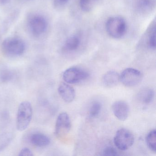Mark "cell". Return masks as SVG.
Returning <instances> with one entry per match:
<instances>
[{
	"label": "cell",
	"mask_w": 156,
	"mask_h": 156,
	"mask_svg": "<svg viewBox=\"0 0 156 156\" xmlns=\"http://www.w3.org/2000/svg\"><path fill=\"white\" fill-rule=\"evenodd\" d=\"M80 44V39L78 36L73 35L67 38L65 43V48L68 51L77 50Z\"/></svg>",
	"instance_id": "cell-15"
},
{
	"label": "cell",
	"mask_w": 156,
	"mask_h": 156,
	"mask_svg": "<svg viewBox=\"0 0 156 156\" xmlns=\"http://www.w3.org/2000/svg\"><path fill=\"white\" fill-rule=\"evenodd\" d=\"M15 74L12 70L8 68H3L0 70V81L2 83H8L14 78Z\"/></svg>",
	"instance_id": "cell-18"
},
{
	"label": "cell",
	"mask_w": 156,
	"mask_h": 156,
	"mask_svg": "<svg viewBox=\"0 0 156 156\" xmlns=\"http://www.w3.org/2000/svg\"><path fill=\"white\" fill-rule=\"evenodd\" d=\"M29 140L32 145L39 148L47 147L51 143V140L49 136L40 132L32 133L29 137Z\"/></svg>",
	"instance_id": "cell-10"
},
{
	"label": "cell",
	"mask_w": 156,
	"mask_h": 156,
	"mask_svg": "<svg viewBox=\"0 0 156 156\" xmlns=\"http://www.w3.org/2000/svg\"><path fill=\"white\" fill-rule=\"evenodd\" d=\"M96 0H79V5L83 11L88 12L91 10Z\"/></svg>",
	"instance_id": "cell-19"
},
{
	"label": "cell",
	"mask_w": 156,
	"mask_h": 156,
	"mask_svg": "<svg viewBox=\"0 0 156 156\" xmlns=\"http://www.w3.org/2000/svg\"><path fill=\"white\" fill-rule=\"evenodd\" d=\"M119 81V74L114 71L108 72L104 75L102 78L103 84L107 87H115L118 84Z\"/></svg>",
	"instance_id": "cell-12"
},
{
	"label": "cell",
	"mask_w": 156,
	"mask_h": 156,
	"mask_svg": "<svg viewBox=\"0 0 156 156\" xmlns=\"http://www.w3.org/2000/svg\"><path fill=\"white\" fill-rule=\"evenodd\" d=\"M112 109L115 116L121 121L126 120L129 115V106L125 101L115 102L112 105Z\"/></svg>",
	"instance_id": "cell-9"
},
{
	"label": "cell",
	"mask_w": 156,
	"mask_h": 156,
	"mask_svg": "<svg viewBox=\"0 0 156 156\" xmlns=\"http://www.w3.org/2000/svg\"><path fill=\"white\" fill-rule=\"evenodd\" d=\"M102 155L104 156H117L118 154L115 148L112 147H107L103 150Z\"/></svg>",
	"instance_id": "cell-22"
},
{
	"label": "cell",
	"mask_w": 156,
	"mask_h": 156,
	"mask_svg": "<svg viewBox=\"0 0 156 156\" xmlns=\"http://www.w3.org/2000/svg\"><path fill=\"white\" fill-rule=\"evenodd\" d=\"M58 91L62 99L66 103H71L75 98L74 89L67 83H61L58 87Z\"/></svg>",
	"instance_id": "cell-11"
},
{
	"label": "cell",
	"mask_w": 156,
	"mask_h": 156,
	"mask_svg": "<svg viewBox=\"0 0 156 156\" xmlns=\"http://www.w3.org/2000/svg\"><path fill=\"white\" fill-rule=\"evenodd\" d=\"M71 119L69 115L65 112L61 113L56 119L55 134L58 137L62 136L67 134L71 129Z\"/></svg>",
	"instance_id": "cell-8"
},
{
	"label": "cell",
	"mask_w": 156,
	"mask_h": 156,
	"mask_svg": "<svg viewBox=\"0 0 156 156\" xmlns=\"http://www.w3.org/2000/svg\"><path fill=\"white\" fill-rule=\"evenodd\" d=\"M134 136L128 129L121 128L119 129L114 137V144L120 150L129 149L134 144Z\"/></svg>",
	"instance_id": "cell-5"
},
{
	"label": "cell",
	"mask_w": 156,
	"mask_h": 156,
	"mask_svg": "<svg viewBox=\"0 0 156 156\" xmlns=\"http://www.w3.org/2000/svg\"><path fill=\"white\" fill-rule=\"evenodd\" d=\"M89 76L87 72L76 66H73L66 69L63 74V79L68 84H75L85 80Z\"/></svg>",
	"instance_id": "cell-6"
},
{
	"label": "cell",
	"mask_w": 156,
	"mask_h": 156,
	"mask_svg": "<svg viewBox=\"0 0 156 156\" xmlns=\"http://www.w3.org/2000/svg\"><path fill=\"white\" fill-rule=\"evenodd\" d=\"M68 1L69 0H55L56 4L60 5H64L67 3Z\"/></svg>",
	"instance_id": "cell-24"
},
{
	"label": "cell",
	"mask_w": 156,
	"mask_h": 156,
	"mask_svg": "<svg viewBox=\"0 0 156 156\" xmlns=\"http://www.w3.org/2000/svg\"><path fill=\"white\" fill-rule=\"evenodd\" d=\"M147 145L149 148L153 152L156 151V132L155 129L151 130L146 137Z\"/></svg>",
	"instance_id": "cell-16"
},
{
	"label": "cell",
	"mask_w": 156,
	"mask_h": 156,
	"mask_svg": "<svg viewBox=\"0 0 156 156\" xmlns=\"http://www.w3.org/2000/svg\"><path fill=\"white\" fill-rule=\"evenodd\" d=\"M27 24L30 32L35 37L41 36L45 33L48 28L47 20L39 14H33L29 16Z\"/></svg>",
	"instance_id": "cell-3"
},
{
	"label": "cell",
	"mask_w": 156,
	"mask_h": 156,
	"mask_svg": "<svg viewBox=\"0 0 156 156\" xmlns=\"http://www.w3.org/2000/svg\"><path fill=\"white\" fill-rule=\"evenodd\" d=\"M13 138L14 134L12 132H5L0 134V152L8 147Z\"/></svg>",
	"instance_id": "cell-14"
},
{
	"label": "cell",
	"mask_w": 156,
	"mask_h": 156,
	"mask_svg": "<svg viewBox=\"0 0 156 156\" xmlns=\"http://www.w3.org/2000/svg\"><path fill=\"white\" fill-rule=\"evenodd\" d=\"M153 0H137L136 7L140 12H146L149 10L153 7Z\"/></svg>",
	"instance_id": "cell-17"
},
{
	"label": "cell",
	"mask_w": 156,
	"mask_h": 156,
	"mask_svg": "<svg viewBox=\"0 0 156 156\" xmlns=\"http://www.w3.org/2000/svg\"><path fill=\"white\" fill-rule=\"evenodd\" d=\"M147 45L150 48L155 49L156 48V28L155 26L152 29L150 32V34L148 36Z\"/></svg>",
	"instance_id": "cell-21"
},
{
	"label": "cell",
	"mask_w": 156,
	"mask_h": 156,
	"mask_svg": "<svg viewBox=\"0 0 156 156\" xmlns=\"http://www.w3.org/2000/svg\"><path fill=\"white\" fill-rule=\"evenodd\" d=\"M126 21L120 17H111L106 23V29L109 36L115 39L123 37L126 31Z\"/></svg>",
	"instance_id": "cell-4"
},
{
	"label": "cell",
	"mask_w": 156,
	"mask_h": 156,
	"mask_svg": "<svg viewBox=\"0 0 156 156\" xmlns=\"http://www.w3.org/2000/svg\"><path fill=\"white\" fill-rule=\"evenodd\" d=\"M33 117V108L29 101L21 102L18 108L16 118V128L19 131L26 129L30 124Z\"/></svg>",
	"instance_id": "cell-2"
},
{
	"label": "cell",
	"mask_w": 156,
	"mask_h": 156,
	"mask_svg": "<svg viewBox=\"0 0 156 156\" xmlns=\"http://www.w3.org/2000/svg\"><path fill=\"white\" fill-rule=\"evenodd\" d=\"M2 51L5 56L16 57L23 54L26 45L23 40L16 37H10L4 40L2 44Z\"/></svg>",
	"instance_id": "cell-1"
},
{
	"label": "cell",
	"mask_w": 156,
	"mask_h": 156,
	"mask_svg": "<svg viewBox=\"0 0 156 156\" xmlns=\"http://www.w3.org/2000/svg\"><path fill=\"white\" fill-rule=\"evenodd\" d=\"M121 83L126 87H131L138 84L142 79L141 72L134 68L125 69L119 76Z\"/></svg>",
	"instance_id": "cell-7"
},
{
	"label": "cell",
	"mask_w": 156,
	"mask_h": 156,
	"mask_svg": "<svg viewBox=\"0 0 156 156\" xmlns=\"http://www.w3.org/2000/svg\"><path fill=\"white\" fill-rule=\"evenodd\" d=\"M101 104L98 102H95L92 104L89 109V114L91 118L96 117L98 115L101 110Z\"/></svg>",
	"instance_id": "cell-20"
},
{
	"label": "cell",
	"mask_w": 156,
	"mask_h": 156,
	"mask_svg": "<svg viewBox=\"0 0 156 156\" xmlns=\"http://www.w3.org/2000/svg\"><path fill=\"white\" fill-rule=\"evenodd\" d=\"M10 0H0V4L1 5H4L9 3Z\"/></svg>",
	"instance_id": "cell-25"
},
{
	"label": "cell",
	"mask_w": 156,
	"mask_h": 156,
	"mask_svg": "<svg viewBox=\"0 0 156 156\" xmlns=\"http://www.w3.org/2000/svg\"><path fill=\"white\" fill-rule=\"evenodd\" d=\"M155 92L152 88L146 87L140 91L138 94V99L144 104H149L153 101Z\"/></svg>",
	"instance_id": "cell-13"
},
{
	"label": "cell",
	"mask_w": 156,
	"mask_h": 156,
	"mask_svg": "<svg viewBox=\"0 0 156 156\" xmlns=\"http://www.w3.org/2000/svg\"><path fill=\"white\" fill-rule=\"evenodd\" d=\"M19 155L20 156H33L34 155L32 151L30 148L25 147L23 148L21 150Z\"/></svg>",
	"instance_id": "cell-23"
}]
</instances>
